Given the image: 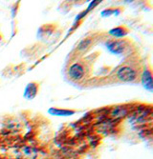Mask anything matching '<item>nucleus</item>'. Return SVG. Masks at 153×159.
Masks as SVG:
<instances>
[{"label":"nucleus","instance_id":"5","mask_svg":"<svg viewBox=\"0 0 153 159\" xmlns=\"http://www.w3.org/2000/svg\"><path fill=\"white\" fill-rule=\"evenodd\" d=\"M115 12V9H108V10H105L104 11L102 12V14L103 16H109L110 14H112Z\"/></svg>","mask_w":153,"mask_h":159},{"label":"nucleus","instance_id":"4","mask_svg":"<svg viewBox=\"0 0 153 159\" xmlns=\"http://www.w3.org/2000/svg\"><path fill=\"white\" fill-rule=\"evenodd\" d=\"M77 112L76 110H69V109H58V108H51L49 110V113L55 116H70Z\"/></svg>","mask_w":153,"mask_h":159},{"label":"nucleus","instance_id":"1","mask_svg":"<svg viewBox=\"0 0 153 159\" xmlns=\"http://www.w3.org/2000/svg\"><path fill=\"white\" fill-rule=\"evenodd\" d=\"M38 91H39V84L37 82H31L26 86L23 96L27 100H32L37 95Z\"/></svg>","mask_w":153,"mask_h":159},{"label":"nucleus","instance_id":"2","mask_svg":"<svg viewBox=\"0 0 153 159\" xmlns=\"http://www.w3.org/2000/svg\"><path fill=\"white\" fill-rule=\"evenodd\" d=\"M141 80L144 85V87L148 90L152 91V75H151V70L150 69H145L141 75Z\"/></svg>","mask_w":153,"mask_h":159},{"label":"nucleus","instance_id":"3","mask_svg":"<svg viewBox=\"0 0 153 159\" xmlns=\"http://www.w3.org/2000/svg\"><path fill=\"white\" fill-rule=\"evenodd\" d=\"M128 33H129V29H127L126 26H119L114 29H111L108 32V34L112 37L121 38V37L126 36Z\"/></svg>","mask_w":153,"mask_h":159}]
</instances>
